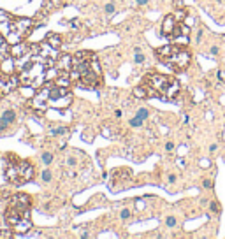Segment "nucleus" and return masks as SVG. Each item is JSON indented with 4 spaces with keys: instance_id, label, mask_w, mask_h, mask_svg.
<instances>
[{
    "instance_id": "obj_1",
    "label": "nucleus",
    "mask_w": 225,
    "mask_h": 239,
    "mask_svg": "<svg viewBox=\"0 0 225 239\" xmlns=\"http://www.w3.org/2000/svg\"><path fill=\"white\" fill-rule=\"evenodd\" d=\"M70 79L76 81L83 88H97L100 84L102 70L98 67V62L91 51H79L72 55V69H70Z\"/></svg>"
},
{
    "instance_id": "obj_2",
    "label": "nucleus",
    "mask_w": 225,
    "mask_h": 239,
    "mask_svg": "<svg viewBox=\"0 0 225 239\" xmlns=\"http://www.w3.org/2000/svg\"><path fill=\"white\" fill-rule=\"evenodd\" d=\"M72 104V93H70L69 86H56L55 83L49 84L46 83L44 86L39 88V91L34 95L32 105L34 109L44 112L49 107H55V109H67Z\"/></svg>"
},
{
    "instance_id": "obj_3",
    "label": "nucleus",
    "mask_w": 225,
    "mask_h": 239,
    "mask_svg": "<svg viewBox=\"0 0 225 239\" xmlns=\"http://www.w3.org/2000/svg\"><path fill=\"white\" fill-rule=\"evenodd\" d=\"M30 202H32V199L27 193H14L7 200V208L6 213H4V222H6L7 227L21 232L30 230V227H32Z\"/></svg>"
},
{
    "instance_id": "obj_4",
    "label": "nucleus",
    "mask_w": 225,
    "mask_h": 239,
    "mask_svg": "<svg viewBox=\"0 0 225 239\" xmlns=\"http://www.w3.org/2000/svg\"><path fill=\"white\" fill-rule=\"evenodd\" d=\"M142 84L148 90V98L158 97L164 100H172L179 93V83L174 77L160 74V72H149L144 76Z\"/></svg>"
},
{
    "instance_id": "obj_5",
    "label": "nucleus",
    "mask_w": 225,
    "mask_h": 239,
    "mask_svg": "<svg viewBox=\"0 0 225 239\" xmlns=\"http://www.w3.org/2000/svg\"><path fill=\"white\" fill-rule=\"evenodd\" d=\"M157 56L167 67H171L176 72L185 70L190 65V62H192V53L188 51L186 44H178V42L164 46V48H158L157 49Z\"/></svg>"
},
{
    "instance_id": "obj_6",
    "label": "nucleus",
    "mask_w": 225,
    "mask_h": 239,
    "mask_svg": "<svg viewBox=\"0 0 225 239\" xmlns=\"http://www.w3.org/2000/svg\"><path fill=\"white\" fill-rule=\"evenodd\" d=\"M34 178V165L28 160H7L6 165V179L16 186L25 185Z\"/></svg>"
},
{
    "instance_id": "obj_7",
    "label": "nucleus",
    "mask_w": 225,
    "mask_h": 239,
    "mask_svg": "<svg viewBox=\"0 0 225 239\" xmlns=\"http://www.w3.org/2000/svg\"><path fill=\"white\" fill-rule=\"evenodd\" d=\"M32 27V21L28 18H11L6 23H0V32L4 34L9 44H18L23 41V37L28 35V30Z\"/></svg>"
},
{
    "instance_id": "obj_8",
    "label": "nucleus",
    "mask_w": 225,
    "mask_h": 239,
    "mask_svg": "<svg viewBox=\"0 0 225 239\" xmlns=\"http://www.w3.org/2000/svg\"><path fill=\"white\" fill-rule=\"evenodd\" d=\"M178 25H179L178 18H176L174 14H169V16H165V18H164V21H162L160 34L164 35V37L171 39V37L174 35V32H176V28H178Z\"/></svg>"
},
{
    "instance_id": "obj_9",
    "label": "nucleus",
    "mask_w": 225,
    "mask_h": 239,
    "mask_svg": "<svg viewBox=\"0 0 225 239\" xmlns=\"http://www.w3.org/2000/svg\"><path fill=\"white\" fill-rule=\"evenodd\" d=\"M30 53H32V46L27 44V42H23V41L11 46V58H13L14 62H16V60H23V58H27Z\"/></svg>"
},
{
    "instance_id": "obj_10",
    "label": "nucleus",
    "mask_w": 225,
    "mask_h": 239,
    "mask_svg": "<svg viewBox=\"0 0 225 239\" xmlns=\"http://www.w3.org/2000/svg\"><path fill=\"white\" fill-rule=\"evenodd\" d=\"M11 56V46H9V41H7L4 34L0 32V63L6 62L7 58Z\"/></svg>"
},
{
    "instance_id": "obj_11",
    "label": "nucleus",
    "mask_w": 225,
    "mask_h": 239,
    "mask_svg": "<svg viewBox=\"0 0 225 239\" xmlns=\"http://www.w3.org/2000/svg\"><path fill=\"white\" fill-rule=\"evenodd\" d=\"M56 60H58L56 65H58L60 70H70L72 69V56L70 55H62V56H58Z\"/></svg>"
},
{
    "instance_id": "obj_12",
    "label": "nucleus",
    "mask_w": 225,
    "mask_h": 239,
    "mask_svg": "<svg viewBox=\"0 0 225 239\" xmlns=\"http://www.w3.org/2000/svg\"><path fill=\"white\" fill-rule=\"evenodd\" d=\"M46 41H48L55 49H60V46H62V37H60L58 34H48Z\"/></svg>"
},
{
    "instance_id": "obj_13",
    "label": "nucleus",
    "mask_w": 225,
    "mask_h": 239,
    "mask_svg": "<svg viewBox=\"0 0 225 239\" xmlns=\"http://www.w3.org/2000/svg\"><path fill=\"white\" fill-rule=\"evenodd\" d=\"M134 97L137 98H148V90L144 84H141V86H137V88H134Z\"/></svg>"
},
{
    "instance_id": "obj_14",
    "label": "nucleus",
    "mask_w": 225,
    "mask_h": 239,
    "mask_svg": "<svg viewBox=\"0 0 225 239\" xmlns=\"http://www.w3.org/2000/svg\"><path fill=\"white\" fill-rule=\"evenodd\" d=\"M53 153H49V151H44V153L41 155V162L44 164V165H51L53 164Z\"/></svg>"
},
{
    "instance_id": "obj_15",
    "label": "nucleus",
    "mask_w": 225,
    "mask_h": 239,
    "mask_svg": "<svg viewBox=\"0 0 225 239\" xmlns=\"http://www.w3.org/2000/svg\"><path fill=\"white\" fill-rule=\"evenodd\" d=\"M209 209H211V213L220 215V213H222V206H220L218 200H211V202H209Z\"/></svg>"
},
{
    "instance_id": "obj_16",
    "label": "nucleus",
    "mask_w": 225,
    "mask_h": 239,
    "mask_svg": "<svg viewBox=\"0 0 225 239\" xmlns=\"http://www.w3.org/2000/svg\"><path fill=\"white\" fill-rule=\"evenodd\" d=\"M4 118L9 121V123H13V121H16V112L13 111V109H7V111H4V114H2Z\"/></svg>"
},
{
    "instance_id": "obj_17",
    "label": "nucleus",
    "mask_w": 225,
    "mask_h": 239,
    "mask_svg": "<svg viewBox=\"0 0 225 239\" xmlns=\"http://www.w3.org/2000/svg\"><path fill=\"white\" fill-rule=\"evenodd\" d=\"M41 179H42V183H49L51 179H53V172H51L49 169L42 171V172H41Z\"/></svg>"
},
{
    "instance_id": "obj_18",
    "label": "nucleus",
    "mask_w": 225,
    "mask_h": 239,
    "mask_svg": "<svg viewBox=\"0 0 225 239\" xmlns=\"http://www.w3.org/2000/svg\"><path fill=\"white\" fill-rule=\"evenodd\" d=\"M134 62H135V63H142V62H144V55L141 53L139 48L134 49Z\"/></svg>"
},
{
    "instance_id": "obj_19",
    "label": "nucleus",
    "mask_w": 225,
    "mask_h": 239,
    "mask_svg": "<svg viewBox=\"0 0 225 239\" xmlns=\"http://www.w3.org/2000/svg\"><path fill=\"white\" fill-rule=\"evenodd\" d=\"M142 121H144V120H142V118H139V116L135 114V116H134V118L130 120V127H135V128H137V127H141V125H142Z\"/></svg>"
},
{
    "instance_id": "obj_20",
    "label": "nucleus",
    "mask_w": 225,
    "mask_h": 239,
    "mask_svg": "<svg viewBox=\"0 0 225 239\" xmlns=\"http://www.w3.org/2000/svg\"><path fill=\"white\" fill-rule=\"evenodd\" d=\"M49 132L53 134V135H62V134L67 132V128H65V127H56V128H51Z\"/></svg>"
},
{
    "instance_id": "obj_21",
    "label": "nucleus",
    "mask_w": 225,
    "mask_h": 239,
    "mask_svg": "<svg viewBox=\"0 0 225 239\" xmlns=\"http://www.w3.org/2000/svg\"><path fill=\"white\" fill-rule=\"evenodd\" d=\"M11 18H13V16H11L9 13H6V11L0 9V23H6V21H9Z\"/></svg>"
},
{
    "instance_id": "obj_22",
    "label": "nucleus",
    "mask_w": 225,
    "mask_h": 239,
    "mask_svg": "<svg viewBox=\"0 0 225 239\" xmlns=\"http://www.w3.org/2000/svg\"><path fill=\"white\" fill-rule=\"evenodd\" d=\"M114 11H116V6H114V4H105V7H104L105 14H112Z\"/></svg>"
},
{
    "instance_id": "obj_23",
    "label": "nucleus",
    "mask_w": 225,
    "mask_h": 239,
    "mask_svg": "<svg viewBox=\"0 0 225 239\" xmlns=\"http://www.w3.org/2000/svg\"><path fill=\"white\" fill-rule=\"evenodd\" d=\"M11 125V123H9V121H7L6 118H4V116H2V118H0V132H4V130H7V127Z\"/></svg>"
},
{
    "instance_id": "obj_24",
    "label": "nucleus",
    "mask_w": 225,
    "mask_h": 239,
    "mask_svg": "<svg viewBox=\"0 0 225 239\" xmlns=\"http://www.w3.org/2000/svg\"><path fill=\"white\" fill-rule=\"evenodd\" d=\"M9 237H14V234L11 230H0V239H9Z\"/></svg>"
},
{
    "instance_id": "obj_25",
    "label": "nucleus",
    "mask_w": 225,
    "mask_h": 239,
    "mask_svg": "<svg viewBox=\"0 0 225 239\" xmlns=\"http://www.w3.org/2000/svg\"><path fill=\"white\" fill-rule=\"evenodd\" d=\"M165 225H167L169 229L176 227V218H174V216H167V220H165Z\"/></svg>"
},
{
    "instance_id": "obj_26",
    "label": "nucleus",
    "mask_w": 225,
    "mask_h": 239,
    "mask_svg": "<svg viewBox=\"0 0 225 239\" xmlns=\"http://www.w3.org/2000/svg\"><path fill=\"white\" fill-rule=\"evenodd\" d=\"M137 116L142 120H146L148 116H149V111H148V109H139V111H137Z\"/></svg>"
},
{
    "instance_id": "obj_27",
    "label": "nucleus",
    "mask_w": 225,
    "mask_h": 239,
    "mask_svg": "<svg viewBox=\"0 0 225 239\" xmlns=\"http://www.w3.org/2000/svg\"><path fill=\"white\" fill-rule=\"evenodd\" d=\"M202 186H204V188H208V190H211V188H213V181L206 178V179H202Z\"/></svg>"
},
{
    "instance_id": "obj_28",
    "label": "nucleus",
    "mask_w": 225,
    "mask_h": 239,
    "mask_svg": "<svg viewBox=\"0 0 225 239\" xmlns=\"http://www.w3.org/2000/svg\"><path fill=\"white\" fill-rule=\"evenodd\" d=\"M120 216L123 218V220H128V218H130V209H123L120 213Z\"/></svg>"
},
{
    "instance_id": "obj_29",
    "label": "nucleus",
    "mask_w": 225,
    "mask_h": 239,
    "mask_svg": "<svg viewBox=\"0 0 225 239\" xmlns=\"http://www.w3.org/2000/svg\"><path fill=\"white\" fill-rule=\"evenodd\" d=\"M202 35H204V30L201 28V30L197 32V35H195V42H197V44H199V42L202 41Z\"/></svg>"
},
{
    "instance_id": "obj_30",
    "label": "nucleus",
    "mask_w": 225,
    "mask_h": 239,
    "mask_svg": "<svg viewBox=\"0 0 225 239\" xmlns=\"http://www.w3.org/2000/svg\"><path fill=\"white\" fill-rule=\"evenodd\" d=\"M209 53H211V55H213V56H216L218 53H220V48H218V46H211Z\"/></svg>"
},
{
    "instance_id": "obj_31",
    "label": "nucleus",
    "mask_w": 225,
    "mask_h": 239,
    "mask_svg": "<svg viewBox=\"0 0 225 239\" xmlns=\"http://www.w3.org/2000/svg\"><path fill=\"white\" fill-rule=\"evenodd\" d=\"M167 183L174 185V183H176V174H169V176H167Z\"/></svg>"
},
{
    "instance_id": "obj_32",
    "label": "nucleus",
    "mask_w": 225,
    "mask_h": 239,
    "mask_svg": "<svg viewBox=\"0 0 225 239\" xmlns=\"http://www.w3.org/2000/svg\"><path fill=\"white\" fill-rule=\"evenodd\" d=\"M65 164H67V165H70V167H74L77 162H76V158H67V162H65Z\"/></svg>"
},
{
    "instance_id": "obj_33",
    "label": "nucleus",
    "mask_w": 225,
    "mask_h": 239,
    "mask_svg": "<svg viewBox=\"0 0 225 239\" xmlns=\"http://www.w3.org/2000/svg\"><path fill=\"white\" fill-rule=\"evenodd\" d=\"M135 2H137V6H141V7H144L149 4V0H135Z\"/></svg>"
},
{
    "instance_id": "obj_34",
    "label": "nucleus",
    "mask_w": 225,
    "mask_h": 239,
    "mask_svg": "<svg viewBox=\"0 0 225 239\" xmlns=\"http://www.w3.org/2000/svg\"><path fill=\"white\" fill-rule=\"evenodd\" d=\"M174 149V142H167L165 144V151H172Z\"/></svg>"
},
{
    "instance_id": "obj_35",
    "label": "nucleus",
    "mask_w": 225,
    "mask_h": 239,
    "mask_svg": "<svg viewBox=\"0 0 225 239\" xmlns=\"http://www.w3.org/2000/svg\"><path fill=\"white\" fill-rule=\"evenodd\" d=\"M209 151H211V153H215V151H216V144H211V146H209Z\"/></svg>"
},
{
    "instance_id": "obj_36",
    "label": "nucleus",
    "mask_w": 225,
    "mask_h": 239,
    "mask_svg": "<svg viewBox=\"0 0 225 239\" xmlns=\"http://www.w3.org/2000/svg\"><path fill=\"white\" fill-rule=\"evenodd\" d=\"M114 114H116V118H121V111H120V109H116V111H114Z\"/></svg>"
},
{
    "instance_id": "obj_37",
    "label": "nucleus",
    "mask_w": 225,
    "mask_h": 239,
    "mask_svg": "<svg viewBox=\"0 0 225 239\" xmlns=\"http://www.w3.org/2000/svg\"><path fill=\"white\" fill-rule=\"evenodd\" d=\"M218 2H223V0H218Z\"/></svg>"
}]
</instances>
